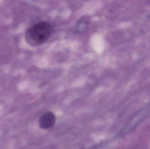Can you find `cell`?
<instances>
[{
	"label": "cell",
	"mask_w": 150,
	"mask_h": 149,
	"mask_svg": "<svg viewBox=\"0 0 150 149\" xmlns=\"http://www.w3.org/2000/svg\"><path fill=\"white\" fill-rule=\"evenodd\" d=\"M77 24V31L78 32H84L88 26V19L86 17H83L79 21Z\"/></svg>",
	"instance_id": "cell-3"
},
{
	"label": "cell",
	"mask_w": 150,
	"mask_h": 149,
	"mask_svg": "<svg viewBox=\"0 0 150 149\" xmlns=\"http://www.w3.org/2000/svg\"><path fill=\"white\" fill-rule=\"evenodd\" d=\"M52 29L50 23L41 21L33 25L25 33L26 42L33 46H38L45 43L50 38Z\"/></svg>",
	"instance_id": "cell-1"
},
{
	"label": "cell",
	"mask_w": 150,
	"mask_h": 149,
	"mask_svg": "<svg viewBox=\"0 0 150 149\" xmlns=\"http://www.w3.org/2000/svg\"><path fill=\"white\" fill-rule=\"evenodd\" d=\"M55 122L56 117L54 114L51 112H47L40 118L39 125L42 129H49L54 126Z\"/></svg>",
	"instance_id": "cell-2"
}]
</instances>
